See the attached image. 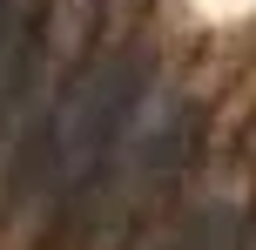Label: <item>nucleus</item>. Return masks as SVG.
Returning <instances> with one entry per match:
<instances>
[{
	"instance_id": "obj_1",
	"label": "nucleus",
	"mask_w": 256,
	"mask_h": 250,
	"mask_svg": "<svg viewBox=\"0 0 256 250\" xmlns=\"http://www.w3.org/2000/svg\"><path fill=\"white\" fill-rule=\"evenodd\" d=\"M115 108H122V75H108V81L94 75V81H81L61 102V115H54V169H61V183H74L81 169H94L108 129H115Z\"/></svg>"
}]
</instances>
